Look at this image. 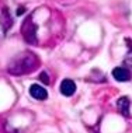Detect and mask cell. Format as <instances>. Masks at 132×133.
I'll list each match as a JSON object with an SVG mask.
<instances>
[{
    "label": "cell",
    "instance_id": "6da1fadb",
    "mask_svg": "<svg viewBox=\"0 0 132 133\" xmlns=\"http://www.w3.org/2000/svg\"><path fill=\"white\" fill-rule=\"evenodd\" d=\"M40 66V59L38 56L33 52H23L18 53L10 60L9 67H7V71L10 74H14V76H23V74H28L31 71L37 70V67Z\"/></svg>",
    "mask_w": 132,
    "mask_h": 133
},
{
    "label": "cell",
    "instance_id": "7a4b0ae2",
    "mask_svg": "<svg viewBox=\"0 0 132 133\" xmlns=\"http://www.w3.org/2000/svg\"><path fill=\"white\" fill-rule=\"evenodd\" d=\"M21 34H23V38L26 42H28L30 45H37V25L33 21V16H28L24 20L23 25H21Z\"/></svg>",
    "mask_w": 132,
    "mask_h": 133
},
{
    "label": "cell",
    "instance_id": "3957f363",
    "mask_svg": "<svg viewBox=\"0 0 132 133\" xmlns=\"http://www.w3.org/2000/svg\"><path fill=\"white\" fill-rule=\"evenodd\" d=\"M112 77L115 78L117 81H129L131 77H132V71L128 69V67L118 66L112 70Z\"/></svg>",
    "mask_w": 132,
    "mask_h": 133
},
{
    "label": "cell",
    "instance_id": "277c9868",
    "mask_svg": "<svg viewBox=\"0 0 132 133\" xmlns=\"http://www.w3.org/2000/svg\"><path fill=\"white\" fill-rule=\"evenodd\" d=\"M60 92H62V95L65 97H70L74 94V91H76V84H74L73 80H70V78H65L62 83H60Z\"/></svg>",
    "mask_w": 132,
    "mask_h": 133
},
{
    "label": "cell",
    "instance_id": "5b68a950",
    "mask_svg": "<svg viewBox=\"0 0 132 133\" xmlns=\"http://www.w3.org/2000/svg\"><path fill=\"white\" fill-rule=\"evenodd\" d=\"M30 94L33 98L35 99H40V101H44V99L48 98V92H46V90L42 87L40 84H33L30 87Z\"/></svg>",
    "mask_w": 132,
    "mask_h": 133
},
{
    "label": "cell",
    "instance_id": "8992f818",
    "mask_svg": "<svg viewBox=\"0 0 132 133\" xmlns=\"http://www.w3.org/2000/svg\"><path fill=\"white\" fill-rule=\"evenodd\" d=\"M129 107H131V101L128 97H120L117 101V108H118L120 114L124 116H129Z\"/></svg>",
    "mask_w": 132,
    "mask_h": 133
},
{
    "label": "cell",
    "instance_id": "52a82bcc",
    "mask_svg": "<svg viewBox=\"0 0 132 133\" xmlns=\"http://www.w3.org/2000/svg\"><path fill=\"white\" fill-rule=\"evenodd\" d=\"M2 25H3V31H7L10 27H11V24H13V20H11V17H10V14L7 13V9L4 7L3 9V11H2Z\"/></svg>",
    "mask_w": 132,
    "mask_h": 133
},
{
    "label": "cell",
    "instance_id": "ba28073f",
    "mask_svg": "<svg viewBox=\"0 0 132 133\" xmlns=\"http://www.w3.org/2000/svg\"><path fill=\"white\" fill-rule=\"evenodd\" d=\"M124 64L132 71V51L128 52V55L125 56V59H124Z\"/></svg>",
    "mask_w": 132,
    "mask_h": 133
},
{
    "label": "cell",
    "instance_id": "9c48e42d",
    "mask_svg": "<svg viewBox=\"0 0 132 133\" xmlns=\"http://www.w3.org/2000/svg\"><path fill=\"white\" fill-rule=\"evenodd\" d=\"M40 80H41L42 83H44L45 85H48L49 83H51V81H49V76L45 73V71H42V73H40Z\"/></svg>",
    "mask_w": 132,
    "mask_h": 133
},
{
    "label": "cell",
    "instance_id": "30bf717a",
    "mask_svg": "<svg viewBox=\"0 0 132 133\" xmlns=\"http://www.w3.org/2000/svg\"><path fill=\"white\" fill-rule=\"evenodd\" d=\"M26 13V7H18L17 9V16H21V14Z\"/></svg>",
    "mask_w": 132,
    "mask_h": 133
}]
</instances>
